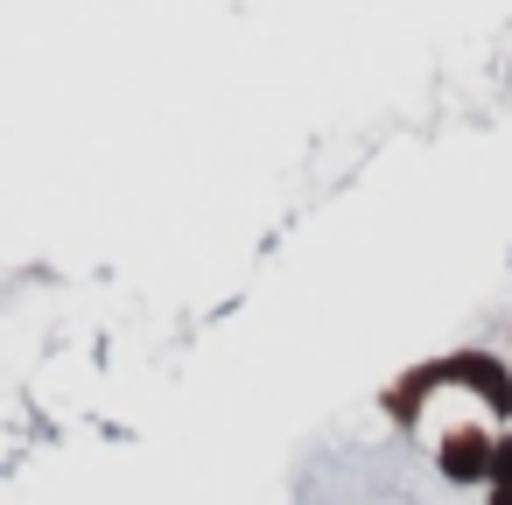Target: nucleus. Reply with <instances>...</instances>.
<instances>
[{"mask_svg": "<svg viewBox=\"0 0 512 505\" xmlns=\"http://www.w3.org/2000/svg\"><path fill=\"white\" fill-rule=\"evenodd\" d=\"M442 386L477 393V400L512 428V365H505L498 351H449V358H442Z\"/></svg>", "mask_w": 512, "mask_h": 505, "instance_id": "obj_1", "label": "nucleus"}, {"mask_svg": "<svg viewBox=\"0 0 512 505\" xmlns=\"http://www.w3.org/2000/svg\"><path fill=\"white\" fill-rule=\"evenodd\" d=\"M491 428H449L442 442H435V470L449 477V484H491Z\"/></svg>", "mask_w": 512, "mask_h": 505, "instance_id": "obj_2", "label": "nucleus"}, {"mask_svg": "<svg viewBox=\"0 0 512 505\" xmlns=\"http://www.w3.org/2000/svg\"><path fill=\"white\" fill-rule=\"evenodd\" d=\"M428 386H442V358H435V365H414L407 379H393V386H386V414L414 428V421H421V400H428Z\"/></svg>", "mask_w": 512, "mask_h": 505, "instance_id": "obj_3", "label": "nucleus"}, {"mask_svg": "<svg viewBox=\"0 0 512 505\" xmlns=\"http://www.w3.org/2000/svg\"><path fill=\"white\" fill-rule=\"evenodd\" d=\"M491 484L512 491V428H498V442H491Z\"/></svg>", "mask_w": 512, "mask_h": 505, "instance_id": "obj_4", "label": "nucleus"}, {"mask_svg": "<svg viewBox=\"0 0 512 505\" xmlns=\"http://www.w3.org/2000/svg\"><path fill=\"white\" fill-rule=\"evenodd\" d=\"M484 505H512V491H505V484H491V498H484Z\"/></svg>", "mask_w": 512, "mask_h": 505, "instance_id": "obj_5", "label": "nucleus"}]
</instances>
